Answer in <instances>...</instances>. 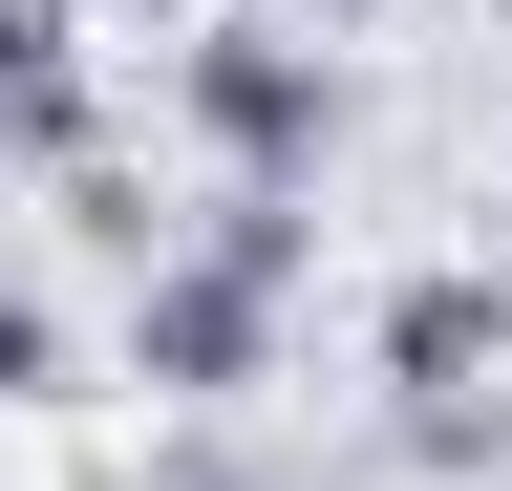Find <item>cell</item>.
Here are the masks:
<instances>
[{"label": "cell", "instance_id": "obj_9", "mask_svg": "<svg viewBox=\"0 0 512 491\" xmlns=\"http://www.w3.org/2000/svg\"><path fill=\"white\" fill-rule=\"evenodd\" d=\"M150 22H214V0H150Z\"/></svg>", "mask_w": 512, "mask_h": 491}, {"label": "cell", "instance_id": "obj_7", "mask_svg": "<svg viewBox=\"0 0 512 491\" xmlns=\"http://www.w3.org/2000/svg\"><path fill=\"white\" fill-rule=\"evenodd\" d=\"M107 491H278V470H256V449H235V427H150V449H128Z\"/></svg>", "mask_w": 512, "mask_h": 491}, {"label": "cell", "instance_id": "obj_8", "mask_svg": "<svg viewBox=\"0 0 512 491\" xmlns=\"http://www.w3.org/2000/svg\"><path fill=\"white\" fill-rule=\"evenodd\" d=\"M320 22H384V0H299V43H320Z\"/></svg>", "mask_w": 512, "mask_h": 491}, {"label": "cell", "instance_id": "obj_3", "mask_svg": "<svg viewBox=\"0 0 512 491\" xmlns=\"http://www.w3.org/2000/svg\"><path fill=\"white\" fill-rule=\"evenodd\" d=\"M384 470L406 491H512V385H406L384 406Z\"/></svg>", "mask_w": 512, "mask_h": 491}, {"label": "cell", "instance_id": "obj_1", "mask_svg": "<svg viewBox=\"0 0 512 491\" xmlns=\"http://www.w3.org/2000/svg\"><path fill=\"white\" fill-rule=\"evenodd\" d=\"M299 278H320L299 193H214V214H171V257L128 278V385L214 427L235 385H278V342H299Z\"/></svg>", "mask_w": 512, "mask_h": 491}, {"label": "cell", "instance_id": "obj_4", "mask_svg": "<svg viewBox=\"0 0 512 491\" xmlns=\"http://www.w3.org/2000/svg\"><path fill=\"white\" fill-rule=\"evenodd\" d=\"M491 363H512L491 278H406V299H384V406H406V385H491Z\"/></svg>", "mask_w": 512, "mask_h": 491}, {"label": "cell", "instance_id": "obj_6", "mask_svg": "<svg viewBox=\"0 0 512 491\" xmlns=\"http://www.w3.org/2000/svg\"><path fill=\"white\" fill-rule=\"evenodd\" d=\"M64 363H86V342H64V299L0 278V406H64Z\"/></svg>", "mask_w": 512, "mask_h": 491}, {"label": "cell", "instance_id": "obj_10", "mask_svg": "<svg viewBox=\"0 0 512 491\" xmlns=\"http://www.w3.org/2000/svg\"><path fill=\"white\" fill-rule=\"evenodd\" d=\"M491 321H512V278H491Z\"/></svg>", "mask_w": 512, "mask_h": 491}, {"label": "cell", "instance_id": "obj_2", "mask_svg": "<svg viewBox=\"0 0 512 491\" xmlns=\"http://www.w3.org/2000/svg\"><path fill=\"white\" fill-rule=\"evenodd\" d=\"M171 129L214 150V193H320V150H342V65H320L299 22H171Z\"/></svg>", "mask_w": 512, "mask_h": 491}, {"label": "cell", "instance_id": "obj_5", "mask_svg": "<svg viewBox=\"0 0 512 491\" xmlns=\"http://www.w3.org/2000/svg\"><path fill=\"white\" fill-rule=\"evenodd\" d=\"M43 193H64V257H107V278H150V257H171V193H150L128 150H64Z\"/></svg>", "mask_w": 512, "mask_h": 491}]
</instances>
